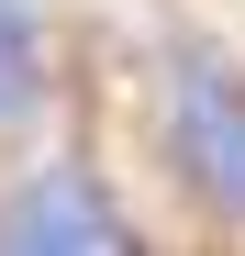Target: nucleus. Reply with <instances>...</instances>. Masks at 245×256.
Wrapping results in <instances>:
<instances>
[{"instance_id": "f257e3e1", "label": "nucleus", "mask_w": 245, "mask_h": 256, "mask_svg": "<svg viewBox=\"0 0 245 256\" xmlns=\"http://www.w3.org/2000/svg\"><path fill=\"white\" fill-rule=\"evenodd\" d=\"M156 122H168V167H178V190L212 212V223L245 234V67L212 45V34H178V45H168Z\"/></svg>"}, {"instance_id": "f03ea898", "label": "nucleus", "mask_w": 245, "mask_h": 256, "mask_svg": "<svg viewBox=\"0 0 245 256\" xmlns=\"http://www.w3.org/2000/svg\"><path fill=\"white\" fill-rule=\"evenodd\" d=\"M0 256H134V234L90 167H34L0 190Z\"/></svg>"}, {"instance_id": "7ed1b4c3", "label": "nucleus", "mask_w": 245, "mask_h": 256, "mask_svg": "<svg viewBox=\"0 0 245 256\" xmlns=\"http://www.w3.org/2000/svg\"><path fill=\"white\" fill-rule=\"evenodd\" d=\"M45 100V0H0V122Z\"/></svg>"}]
</instances>
